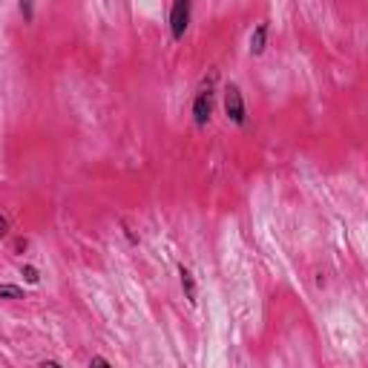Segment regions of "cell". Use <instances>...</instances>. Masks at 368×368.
I'll use <instances>...</instances> for the list:
<instances>
[{"instance_id": "7", "label": "cell", "mask_w": 368, "mask_h": 368, "mask_svg": "<svg viewBox=\"0 0 368 368\" xmlns=\"http://www.w3.org/2000/svg\"><path fill=\"white\" fill-rule=\"evenodd\" d=\"M21 274H24V279H26L29 285H37V282H41V270H37L35 265H21Z\"/></svg>"}, {"instance_id": "1", "label": "cell", "mask_w": 368, "mask_h": 368, "mask_svg": "<svg viewBox=\"0 0 368 368\" xmlns=\"http://www.w3.org/2000/svg\"><path fill=\"white\" fill-rule=\"evenodd\" d=\"M216 89V69H213L207 78L199 84L196 95H193V124L196 127H207L210 124V115H213V92Z\"/></svg>"}, {"instance_id": "6", "label": "cell", "mask_w": 368, "mask_h": 368, "mask_svg": "<svg viewBox=\"0 0 368 368\" xmlns=\"http://www.w3.org/2000/svg\"><path fill=\"white\" fill-rule=\"evenodd\" d=\"M0 299L17 302V299H26V297H24V288L21 285H0Z\"/></svg>"}, {"instance_id": "4", "label": "cell", "mask_w": 368, "mask_h": 368, "mask_svg": "<svg viewBox=\"0 0 368 368\" xmlns=\"http://www.w3.org/2000/svg\"><path fill=\"white\" fill-rule=\"evenodd\" d=\"M265 49H268V21H259V24H256V29L250 32L247 52L254 55V58H259V55H262Z\"/></svg>"}, {"instance_id": "3", "label": "cell", "mask_w": 368, "mask_h": 368, "mask_svg": "<svg viewBox=\"0 0 368 368\" xmlns=\"http://www.w3.org/2000/svg\"><path fill=\"white\" fill-rule=\"evenodd\" d=\"M193 17V0H173L170 6V35L173 41H184Z\"/></svg>"}, {"instance_id": "8", "label": "cell", "mask_w": 368, "mask_h": 368, "mask_svg": "<svg viewBox=\"0 0 368 368\" xmlns=\"http://www.w3.org/2000/svg\"><path fill=\"white\" fill-rule=\"evenodd\" d=\"M17 9H21V15H24L26 24L35 21V6H32V0H17Z\"/></svg>"}, {"instance_id": "10", "label": "cell", "mask_w": 368, "mask_h": 368, "mask_svg": "<svg viewBox=\"0 0 368 368\" xmlns=\"http://www.w3.org/2000/svg\"><path fill=\"white\" fill-rule=\"evenodd\" d=\"M89 365H104V368H109V360H104V357H92Z\"/></svg>"}, {"instance_id": "2", "label": "cell", "mask_w": 368, "mask_h": 368, "mask_svg": "<svg viewBox=\"0 0 368 368\" xmlns=\"http://www.w3.org/2000/svg\"><path fill=\"white\" fill-rule=\"evenodd\" d=\"M222 101H225V115L230 124L236 127H245L247 124V107H245V95L236 84H227L225 92H222Z\"/></svg>"}, {"instance_id": "5", "label": "cell", "mask_w": 368, "mask_h": 368, "mask_svg": "<svg viewBox=\"0 0 368 368\" xmlns=\"http://www.w3.org/2000/svg\"><path fill=\"white\" fill-rule=\"evenodd\" d=\"M179 279H182V290H184V299L190 305H196V277H193V270L187 265H179Z\"/></svg>"}, {"instance_id": "9", "label": "cell", "mask_w": 368, "mask_h": 368, "mask_svg": "<svg viewBox=\"0 0 368 368\" xmlns=\"http://www.w3.org/2000/svg\"><path fill=\"white\" fill-rule=\"evenodd\" d=\"M9 234V222H6V216H0V239H3Z\"/></svg>"}]
</instances>
